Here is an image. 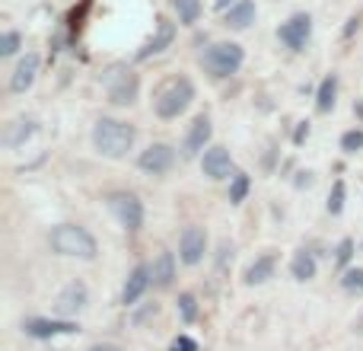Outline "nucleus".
I'll use <instances>...</instances> for the list:
<instances>
[{"label":"nucleus","mask_w":363,"mask_h":351,"mask_svg":"<svg viewBox=\"0 0 363 351\" xmlns=\"http://www.w3.org/2000/svg\"><path fill=\"white\" fill-rule=\"evenodd\" d=\"M86 303H89L86 284H83L80 278H74V281H67V284H64V291L57 294L55 310L61 316H77V313H83V310H86Z\"/></svg>","instance_id":"12"},{"label":"nucleus","mask_w":363,"mask_h":351,"mask_svg":"<svg viewBox=\"0 0 363 351\" xmlns=\"http://www.w3.org/2000/svg\"><path fill=\"white\" fill-rule=\"evenodd\" d=\"M191 102H194V83H191V77L179 74V77L166 80L163 87L157 90V96H153V112H157L163 122H169V119H179V115L185 112Z\"/></svg>","instance_id":"3"},{"label":"nucleus","mask_w":363,"mask_h":351,"mask_svg":"<svg viewBox=\"0 0 363 351\" xmlns=\"http://www.w3.org/2000/svg\"><path fill=\"white\" fill-rule=\"evenodd\" d=\"M245 64V48L239 42H213L211 48L201 55V68L213 77V80H226V77L239 74Z\"/></svg>","instance_id":"4"},{"label":"nucleus","mask_w":363,"mask_h":351,"mask_svg":"<svg viewBox=\"0 0 363 351\" xmlns=\"http://www.w3.org/2000/svg\"><path fill=\"white\" fill-rule=\"evenodd\" d=\"M19 48H23V36L16 29H6L4 38H0V58H13Z\"/></svg>","instance_id":"25"},{"label":"nucleus","mask_w":363,"mask_h":351,"mask_svg":"<svg viewBox=\"0 0 363 351\" xmlns=\"http://www.w3.org/2000/svg\"><path fill=\"white\" fill-rule=\"evenodd\" d=\"M249 188H252V179L245 173L233 176V179H230V205H242L245 195H249Z\"/></svg>","instance_id":"24"},{"label":"nucleus","mask_w":363,"mask_h":351,"mask_svg":"<svg viewBox=\"0 0 363 351\" xmlns=\"http://www.w3.org/2000/svg\"><path fill=\"white\" fill-rule=\"evenodd\" d=\"M328 214H335V217H338V214L341 211H345V182H335V185H332V195H328Z\"/></svg>","instance_id":"29"},{"label":"nucleus","mask_w":363,"mask_h":351,"mask_svg":"<svg viewBox=\"0 0 363 351\" xmlns=\"http://www.w3.org/2000/svg\"><path fill=\"white\" fill-rule=\"evenodd\" d=\"M360 19H363V13H351V16H347V26H345V29H341V36H345V38H351L354 32H360Z\"/></svg>","instance_id":"31"},{"label":"nucleus","mask_w":363,"mask_h":351,"mask_svg":"<svg viewBox=\"0 0 363 351\" xmlns=\"http://www.w3.org/2000/svg\"><path fill=\"white\" fill-rule=\"evenodd\" d=\"M207 252V230L198 224H188L179 237V259L185 265H198Z\"/></svg>","instance_id":"11"},{"label":"nucleus","mask_w":363,"mask_h":351,"mask_svg":"<svg viewBox=\"0 0 363 351\" xmlns=\"http://www.w3.org/2000/svg\"><path fill=\"white\" fill-rule=\"evenodd\" d=\"M309 38H313V16L306 10L294 13V16H287L277 26V42L290 51H303L309 45Z\"/></svg>","instance_id":"7"},{"label":"nucleus","mask_w":363,"mask_h":351,"mask_svg":"<svg viewBox=\"0 0 363 351\" xmlns=\"http://www.w3.org/2000/svg\"><path fill=\"white\" fill-rule=\"evenodd\" d=\"M211 138H213V122H211V115H207V112H201L198 119L188 125L185 144H182V153H185V160L204 157V151L211 147Z\"/></svg>","instance_id":"8"},{"label":"nucleus","mask_w":363,"mask_h":351,"mask_svg":"<svg viewBox=\"0 0 363 351\" xmlns=\"http://www.w3.org/2000/svg\"><path fill=\"white\" fill-rule=\"evenodd\" d=\"M341 151L345 153H360L363 151V128H351L341 134Z\"/></svg>","instance_id":"27"},{"label":"nucleus","mask_w":363,"mask_h":351,"mask_svg":"<svg viewBox=\"0 0 363 351\" xmlns=\"http://www.w3.org/2000/svg\"><path fill=\"white\" fill-rule=\"evenodd\" d=\"M354 112H360V119H363V99H360V102H354Z\"/></svg>","instance_id":"36"},{"label":"nucleus","mask_w":363,"mask_h":351,"mask_svg":"<svg viewBox=\"0 0 363 351\" xmlns=\"http://www.w3.org/2000/svg\"><path fill=\"white\" fill-rule=\"evenodd\" d=\"M315 271H319V262H315V256L309 249H296L294 259H290V275L296 278V281H313Z\"/></svg>","instance_id":"22"},{"label":"nucleus","mask_w":363,"mask_h":351,"mask_svg":"<svg viewBox=\"0 0 363 351\" xmlns=\"http://www.w3.org/2000/svg\"><path fill=\"white\" fill-rule=\"evenodd\" d=\"M233 4H236V0H213V10H217V13H226Z\"/></svg>","instance_id":"34"},{"label":"nucleus","mask_w":363,"mask_h":351,"mask_svg":"<svg viewBox=\"0 0 363 351\" xmlns=\"http://www.w3.org/2000/svg\"><path fill=\"white\" fill-rule=\"evenodd\" d=\"M169 351H198V345H194V339H188V335H179L169 345Z\"/></svg>","instance_id":"32"},{"label":"nucleus","mask_w":363,"mask_h":351,"mask_svg":"<svg viewBox=\"0 0 363 351\" xmlns=\"http://www.w3.org/2000/svg\"><path fill=\"white\" fill-rule=\"evenodd\" d=\"M89 351H121V348L118 345H93Z\"/></svg>","instance_id":"35"},{"label":"nucleus","mask_w":363,"mask_h":351,"mask_svg":"<svg viewBox=\"0 0 363 351\" xmlns=\"http://www.w3.org/2000/svg\"><path fill=\"white\" fill-rule=\"evenodd\" d=\"M201 170H204L207 179H213V182H220V179H233V157H230V151L226 147H217V144H211L204 151V157H201Z\"/></svg>","instance_id":"13"},{"label":"nucleus","mask_w":363,"mask_h":351,"mask_svg":"<svg viewBox=\"0 0 363 351\" xmlns=\"http://www.w3.org/2000/svg\"><path fill=\"white\" fill-rule=\"evenodd\" d=\"M150 269H153V288L169 291L172 281H176V256L172 252H160Z\"/></svg>","instance_id":"21"},{"label":"nucleus","mask_w":363,"mask_h":351,"mask_svg":"<svg viewBox=\"0 0 363 351\" xmlns=\"http://www.w3.org/2000/svg\"><path fill=\"white\" fill-rule=\"evenodd\" d=\"M150 284H153V269L150 265H134V271L128 275V281H125V291H121V303H125V307H134V303L147 294Z\"/></svg>","instance_id":"15"},{"label":"nucleus","mask_w":363,"mask_h":351,"mask_svg":"<svg viewBox=\"0 0 363 351\" xmlns=\"http://www.w3.org/2000/svg\"><path fill=\"white\" fill-rule=\"evenodd\" d=\"M38 68H42V58H38L35 51H26V55L16 61L13 74H10V93H26V90L35 83Z\"/></svg>","instance_id":"14"},{"label":"nucleus","mask_w":363,"mask_h":351,"mask_svg":"<svg viewBox=\"0 0 363 351\" xmlns=\"http://www.w3.org/2000/svg\"><path fill=\"white\" fill-rule=\"evenodd\" d=\"M274 271H277V256H274V252H264V256H258L255 262L245 269L242 281L249 284V288H258V284L271 281V278H274Z\"/></svg>","instance_id":"18"},{"label":"nucleus","mask_w":363,"mask_h":351,"mask_svg":"<svg viewBox=\"0 0 363 351\" xmlns=\"http://www.w3.org/2000/svg\"><path fill=\"white\" fill-rule=\"evenodd\" d=\"M176 36H179V29H176V23H169V19H157V29H153V36L147 38L144 45L138 48V61H150V58H157V55H163L166 48H172V42H176Z\"/></svg>","instance_id":"10"},{"label":"nucleus","mask_w":363,"mask_h":351,"mask_svg":"<svg viewBox=\"0 0 363 351\" xmlns=\"http://www.w3.org/2000/svg\"><path fill=\"white\" fill-rule=\"evenodd\" d=\"M51 249L57 256L67 259H83V262H93L99 256V246H96V237L80 224H57L51 230Z\"/></svg>","instance_id":"2"},{"label":"nucleus","mask_w":363,"mask_h":351,"mask_svg":"<svg viewBox=\"0 0 363 351\" xmlns=\"http://www.w3.org/2000/svg\"><path fill=\"white\" fill-rule=\"evenodd\" d=\"M106 96H108V102L112 106H134L138 102V96H140V77L134 74L131 68H121V64H115L112 70H108L106 77Z\"/></svg>","instance_id":"5"},{"label":"nucleus","mask_w":363,"mask_h":351,"mask_svg":"<svg viewBox=\"0 0 363 351\" xmlns=\"http://www.w3.org/2000/svg\"><path fill=\"white\" fill-rule=\"evenodd\" d=\"M351 259H354V239H351V237H345V239L338 243V252H335V262H338L341 269H347V262H351Z\"/></svg>","instance_id":"30"},{"label":"nucleus","mask_w":363,"mask_h":351,"mask_svg":"<svg viewBox=\"0 0 363 351\" xmlns=\"http://www.w3.org/2000/svg\"><path fill=\"white\" fill-rule=\"evenodd\" d=\"M138 141V128L131 122H121V119H99L93 125V147L96 153L108 160H121L128 157V151L134 147Z\"/></svg>","instance_id":"1"},{"label":"nucleus","mask_w":363,"mask_h":351,"mask_svg":"<svg viewBox=\"0 0 363 351\" xmlns=\"http://www.w3.org/2000/svg\"><path fill=\"white\" fill-rule=\"evenodd\" d=\"M35 131H38L35 119H16V122H10V125H6L4 144L10 147V151H19V147H26L32 138H35Z\"/></svg>","instance_id":"19"},{"label":"nucleus","mask_w":363,"mask_h":351,"mask_svg":"<svg viewBox=\"0 0 363 351\" xmlns=\"http://www.w3.org/2000/svg\"><path fill=\"white\" fill-rule=\"evenodd\" d=\"M26 335H32V339H55V335H70L77 333V323L70 320H42V316H35V320H26Z\"/></svg>","instance_id":"16"},{"label":"nucleus","mask_w":363,"mask_h":351,"mask_svg":"<svg viewBox=\"0 0 363 351\" xmlns=\"http://www.w3.org/2000/svg\"><path fill=\"white\" fill-rule=\"evenodd\" d=\"M255 16H258L255 0H236V4L223 13V26L233 29V32H245V29H252Z\"/></svg>","instance_id":"17"},{"label":"nucleus","mask_w":363,"mask_h":351,"mask_svg":"<svg viewBox=\"0 0 363 351\" xmlns=\"http://www.w3.org/2000/svg\"><path fill=\"white\" fill-rule=\"evenodd\" d=\"M138 166L147 176H166L176 166V151H172V144H166V141H157V144H150L147 151H140Z\"/></svg>","instance_id":"9"},{"label":"nucleus","mask_w":363,"mask_h":351,"mask_svg":"<svg viewBox=\"0 0 363 351\" xmlns=\"http://www.w3.org/2000/svg\"><path fill=\"white\" fill-rule=\"evenodd\" d=\"M106 205L128 233H138L140 227H144V201H140L134 192H108Z\"/></svg>","instance_id":"6"},{"label":"nucleus","mask_w":363,"mask_h":351,"mask_svg":"<svg viewBox=\"0 0 363 351\" xmlns=\"http://www.w3.org/2000/svg\"><path fill=\"white\" fill-rule=\"evenodd\" d=\"M306 138H309V122H300V125H296V134H294V144L300 147Z\"/></svg>","instance_id":"33"},{"label":"nucleus","mask_w":363,"mask_h":351,"mask_svg":"<svg viewBox=\"0 0 363 351\" xmlns=\"http://www.w3.org/2000/svg\"><path fill=\"white\" fill-rule=\"evenodd\" d=\"M341 288H345L347 294H363V269H345Z\"/></svg>","instance_id":"26"},{"label":"nucleus","mask_w":363,"mask_h":351,"mask_svg":"<svg viewBox=\"0 0 363 351\" xmlns=\"http://www.w3.org/2000/svg\"><path fill=\"white\" fill-rule=\"evenodd\" d=\"M172 13H176L179 26H194L201 19V13H204V4L201 0H169Z\"/></svg>","instance_id":"23"},{"label":"nucleus","mask_w":363,"mask_h":351,"mask_svg":"<svg viewBox=\"0 0 363 351\" xmlns=\"http://www.w3.org/2000/svg\"><path fill=\"white\" fill-rule=\"evenodd\" d=\"M179 313H182V320L185 323H194L198 320V301H194V294H179Z\"/></svg>","instance_id":"28"},{"label":"nucleus","mask_w":363,"mask_h":351,"mask_svg":"<svg viewBox=\"0 0 363 351\" xmlns=\"http://www.w3.org/2000/svg\"><path fill=\"white\" fill-rule=\"evenodd\" d=\"M338 87H341L338 74H325V77H322L319 90H315V112H319V115H328L335 106H338Z\"/></svg>","instance_id":"20"}]
</instances>
